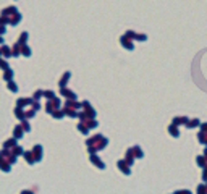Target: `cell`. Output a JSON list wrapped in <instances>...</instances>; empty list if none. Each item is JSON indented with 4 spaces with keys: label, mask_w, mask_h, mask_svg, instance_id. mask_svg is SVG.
<instances>
[{
    "label": "cell",
    "mask_w": 207,
    "mask_h": 194,
    "mask_svg": "<svg viewBox=\"0 0 207 194\" xmlns=\"http://www.w3.org/2000/svg\"><path fill=\"white\" fill-rule=\"evenodd\" d=\"M34 152H36V160H41V147H39V146H36V147H34Z\"/></svg>",
    "instance_id": "obj_1"
},
{
    "label": "cell",
    "mask_w": 207,
    "mask_h": 194,
    "mask_svg": "<svg viewBox=\"0 0 207 194\" xmlns=\"http://www.w3.org/2000/svg\"><path fill=\"white\" fill-rule=\"evenodd\" d=\"M118 165H120V167H122V172H123V173H126V175L130 173V170L126 168V163H125V162H118Z\"/></svg>",
    "instance_id": "obj_2"
},
{
    "label": "cell",
    "mask_w": 207,
    "mask_h": 194,
    "mask_svg": "<svg viewBox=\"0 0 207 194\" xmlns=\"http://www.w3.org/2000/svg\"><path fill=\"white\" fill-rule=\"evenodd\" d=\"M29 102H31V100H26V99H20V100H18V107H24V105H28V104H29Z\"/></svg>",
    "instance_id": "obj_3"
},
{
    "label": "cell",
    "mask_w": 207,
    "mask_h": 194,
    "mask_svg": "<svg viewBox=\"0 0 207 194\" xmlns=\"http://www.w3.org/2000/svg\"><path fill=\"white\" fill-rule=\"evenodd\" d=\"M68 76H70V73H66V75L63 76V79L60 81V86H62V88H63V84H66V81H68Z\"/></svg>",
    "instance_id": "obj_4"
},
{
    "label": "cell",
    "mask_w": 207,
    "mask_h": 194,
    "mask_svg": "<svg viewBox=\"0 0 207 194\" xmlns=\"http://www.w3.org/2000/svg\"><path fill=\"white\" fill-rule=\"evenodd\" d=\"M23 54H24L26 57H29V55H31V52H29V49H28V47H23Z\"/></svg>",
    "instance_id": "obj_5"
},
{
    "label": "cell",
    "mask_w": 207,
    "mask_h": 194,
    "mask_svg": "<svg viewBox=\"0 0 207 194\" xmlns=\"http://www.w3.org/2000/svg\"><path fill=\"white\" fill-rule=\"evenodd\" d=\"M170 133L173 134V136H178V131H176V128H175V126H171V128H170Z\"/></svg>",
    "instance_id": "obj_6"
},
{
    "label": "cell",
    "mask_w": 207,
    "mask_h": 194,
    "mask_svg": "<svg viewBox=\"0 0 207 194\" xmlns=\"http://www.w3.org/2000/svg\"><path fill=\"white\" fill-rule=\"evenodd\" d=\"M8 88L13 91V92H16V84H11V83H8Z\"/></svg>",
    "instance_id": "obj_7"
},
{
    "label": "cell",
    "mask_w": 207,
    "mask_h": 194,
    "mask_svg": "<svg viewBox=\"0 0 207 194\" xmlns=\"http://www.w3.org/2000/svg\"><path fill=\"white\" fill-rule=\"evenodd\" d=\"M15 129H16V138H20V136H21V128H20V126H16Z\"/></svg>",
    "instance_id": "obj_8"
},
{
    "label": "cell",
    "mask_w": 207,
    "mask_h": 194,
    "mask_svg": "<svg viewBox=\"0 0 207 194\" xmlns=\"http://www.w3.org/2000/svg\"><path fill=\"white\" fill-rule=\"evenodd\" d=\"M11 75H13V71H8L7 75H5V79H7V81H10V79H11L10 76H11Z\"/></svg>",
    "instance_id": "obj_9"
},
{
    "label": "cell",
    "mask_w": 207,
    "mask_h": 194,
    "mask_svg": "<svg viewBox=\"0 0 207 194\" xmlns=\"http://www.w3.org/2000/svg\"><path fill=\"white\" fill-rule=\"evenodd\" d=\"M196 125H199V121H198V120H194V121L189 123V126H196Z\"/></svg>",
    "instance_id": "obj_10"
},
{
    "label": "cell",
    "mask_w": 207,
    "mask_h": 194,
    "mask_svg": "<svg viewBox=\"0 0 207 194\" xmlns=\"http://www.w3.org/2000/svg\"><path fill=\"white\" fill-rule=\"evenodd\" d=\"M3 55L8 57V49H7V47H3Z\"/></svg>",
    "instance_id": "obj_11"
},
{
    "label": "cell",
    "mask_w": 207,
    "mask_h": 194,
    "mask_svg": "<svg viewBox=\"0 0 207 194\" xmlns=\"http://www.w3.org/2000/svg\"><path fill=\"white\" fill-rule=\"evenodd\" d=\"M198 163H199V165H204V159H202V157L198 159Z\"/></svg>",
    "instance_id": "obj_12"
}]
</instances>
